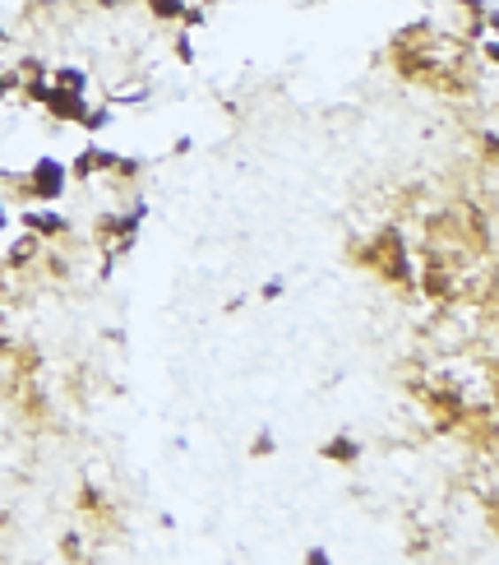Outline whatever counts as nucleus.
<instances>
[{
	"instance_id": "9d476101",
	"label": "nucleus",
	"mask_w": 499,
	"mask_h": 565,
	"mask_svg": "<svg viewBox=\"0 0 499 565\" xmlns=\"http://www.w3.org/2000/svg\"><path fill=\"white\" fill-rule=\"evenodd\" d=\"M47 93H51V79H47V74H28V79H19V97H24L28 107H42V103H47Z\"/></svg>"
},
{
	"instance_id": "4be33fe9",
	"label": "nucleus",
	"mask_w": 499,
	"mask_h": 565,
	"mask_svg": "<svg viewBox=\"0 0 499 565\" xmlns=\"http://www.w3.org/2000/svg\"><path fill=\"white\" fill-rule=\"evenodd\" d=\"M199 5H208V10H213V5H222V0H199Z\"/></svg>"
},
{
	"instance_id": "5701e85b",
	"label": "nucleus",
	"mask_w": 499,
	"mask_h": 565,
	"mask_svg": "<svg viewBox=\"0 0 499 565\" xmlns=\"http://www.w3.org/2000/svg\"><path fill=\"white\" fill-rule=\"evenodd\" d=\"M120 5H139V0H120Z\"/></svg>"
},
{
	"instance_id": "412c9836",
	"label": "nucleus",
	"mask_w": 499,
	"mask_h": 565,
	"mask_svg": "<svg viewBox=\"0 0 499 565\" xmlns=\"http://www.w3.org/2000/svg\"><path fill=\"white\" fill-rule=\"evenodd\" d=\"M5 228H10V205L0 199V236H5Z\"/></svg>"
},
{
	"instance_id": "9b49d317",
	"label": "nucleus",
	"mask_w": 499,
	"mask_h": 565,
	"mask_svg": "<svg viewBox=\"0 0 499 565\" xmlns=\"http://www.w3.org/2000/svg\"><path fill=\"white\" fill-rule=\"evenodd\" d=\"M213 19H208V5H185V14H180V24L176 28H185V33H195V28H208Z\"/></svg>"
},
{
	"instance_id": "aec40b11",
	"label": "nucleus",
	"mask_w": 499,
	"mask_h": 565,
	"mask_svg": "<svg viewBox=\"0 0 499 565\" xmlns=\"http://www.w3.org/2000/svg\"><path fill=\"white\" fill-rule=\"evenodd\" d=\"M60 552H65V556H83V547H79V533H65V542H60Z\"/></svg>"
},
{
	"instance_id": "f03ea898",
	"label": "nucleus",
	"mask_w": 499,
	"mask_h": 565,
	"mask_svg": "<svg viewBox=\"0 0 499 565\" xmlns=\"http://www.w3.org/2000/svg\"><path fill=\"white\" fill-rule=\"evenodd\" d=\"M19 228L33 232V236H42L51 246V241L70 236V218L56 213V209H47V205H28V209H19Z\"/></svg>"
},
{
	"instance_id": "423d86ee",
	"label": "nucleus",
	"mask_w": 499,
	"mask_h": 565,
	"mask_svg": "<svg viewBox=\"0 0 499 565\" xmlns=\"http://www.w3.org/2000/svg\"><path fill=\"white\" fill-rule=\"evenodd\" d=\"M111 120H116V107L107 103V97H102V107H97V103H88V112L79 116V130L88 135V139H97L102 130H111Z\"/></svg>"
},
{
	"instance_id": "7ed1b4c3",
	"label": "nucleus",
	"mask_w": 499,
	"mask_h": 565,
	"mask_svg": "<svg viewBox=\"0 0 499 565\" xmlns=\"http://www.w3.org/2000/svg\"><path fill=\"white\" fill-rule=\"evenodd\" d=\"M116 149H102V144H83L74 158H70V181H97V176H111V167H116Z\"/></svg>"
},
{
	"instance_id": "0eeeda50",
	"label": "nucleus",
	"mask_w": 499,
	"mask_h": 565,
	"mask_svg": "<svg viewBox=\"0 0 499 565\" xmlns=\"http://www.w3.org/2000/svg\"><path fill=\"white\" fill-rule=\"evenodd\" d=\"M42 251H47V241H42V236H33V232H24V236H19L14 246H10L5 265H10V269H24V265H33V259H37Z\"/></svg>"
},
{
	"instance_id": "4468645a",
	"label": "nucleus",
	"mask_w": 499,
	"mask_h": 565,
	"mask_svg": "<svg viewBox=\"0 0 499 565\" xmlns=\"http://www.w3.org/2000/svg\"><path fill=\"white\" fill-rule=\"evenodd\" d=\"M19 97V70L14 66H0V103Z\"/></svg>"
},
{
	"instance_id": "2eb2a0df",
	"label": "nucleus",
	"mask_w": 499,
	"mask_h": 565,
	"mask_svg": "<svg viewBox=\"0 0 499 565\" xmlns=\"http://www.w3.org/2000/svg\"><path fill=\"white\" fill-rule=\"evenodd\" d=\"M278 450V440H273V431H259L255 440H250V459H268Z\"/></svg>"
},
{
	"instance_id": "1a4fd4ad",
	"label": "nucleus",
	"mask_w": 499,
	"mask_h": 565,
	"mask_svg": "<svg viewBox=\"0 0 499 565\" xmlns=\"http://www.w3.org/2000/svg\"><path fill=\"white\" fill-rule=\"evenodd\" d=\"M143 10H149L157 24H180V14H185V5H190V0H139Z\"/></svg>"
},
{
	"instance_id": "20e7f679",
	"label": "nucleus",
	"mask_w": 499,
	"mask_h": 565,
	"mask_svg": "<svg viewBox=\"0 0 499 565\" xmlns=\"http://www.w3.org/2000/svg\"><path fill=\"white\" fill-rule=\"evenodd\" d=\"M88 103H93L88 93L56 89V84H51V93H47V103H42V112H47V116L56 120V126H79V116L88 112Z\"/></svg>"
},
{
	"instance_id": "a211bd4d",
	"label": "nucleus",
	"mask_w": 499,
	"mask_h": 565,
	"mask_svg": "<svg viewBox=\"0 0 499 565\" xmlns=\"http://www.w3.org/2000/svg\"><path fill=\"white\" fill-rule=\"evenodd\" d=\"M333 556H328V547H310L305 552V565H328Z\"/></svg>"
},
{
	"instance_id": "f8f14e48",
	"label": "nucleus",
	"mask_w": 499,
	"mask_h": 565,
	"mask_svg": "<svg viewBox=\"0 0 499 565\" xmlns=\"http://www.w3.org/2000/svg\"><path fill=\"white\" fill-rule=\"evenodd\" d=\"M172 51H176V60H180V66H195V37L190 33H185V28H176V43H172Z\"/></svg>"
},
{
	"instance_id": "39448f33",
	"label": "nucleus",
	"mask_w": 499,
	"mask_h": 565,
	"mask_svg": "<svg viewBox=\"0 0 499 565\" xmlns=\"http://www.w3.org/2000/svg\"><path fill=\"white\" fill-rule=\"evenodd\" d=\"M319 459H324V463H342V468H351V463H361V440L351 436V431H338V436H328L324 445H319Z\"/></svg>"
},
{
	"instance_id": "ddd939ff",
	"label": "nucleus",
	"mask_w": 499,
	"mask_h": 565,
	"mask_svg": "<svg viewBox=\"0 0 499 565\" xmlns=\"http://www.w3.org/2000/svg\"><path fill=\"white\" fill-rule=\"evenodd\" d=\"M143 167H149L143 158H125V153H120V158H116V167H111V176H116V181H134Z\"/></svg>"
},
{
	"instance_id": "6ab92c4d",
	"label": "nucleus",
	"mask_w": 499,
	"mask_h": 565,
	"mask_svg": "<svg viewBox=\"0 0 499 565\" xmlns=\"http://www.w3.org/2000/svg\"><path fill=\"white\" fill-rule=\"evenodd\" d=\"M453 5H463V10H472L476 19H481V14L490 10V0H453Z\"/></svg>"
},
{
	"instance_id": "dca6fc26",
	"label": "nucleus",
	"mask_w": 499,
	"mask_h": 565,
	"mask_svg": "<svg viewBox=\"0 0 499 565\" xmlns=\"http://www.w3.org/2000/svg\"><path fill=\"white\" fill-rule=\"evenodd\" d=\"M14 70H19V79H28V74H47L51 66H47V60H37V56H19Z\"/></svg>"
},
{
	"instance_id": "f3484780",
	"label": "nucleus",
	"mask_w": 499,
	"mask_h": 565,
	"mask_svg": "<svg viewBox=\"0 0 499 565\" xmlns=\"http://www.w3.org/2000/svg\"><path fill=\"white\" fill-rule=\"evenodd\" d=\"M282 292H287V278H282V274H273V278H268L264 288H259V297H264V301H278Z\"/></svg>"
},
{
	"instance_id": "b1692460",
	"label": "nucleus",
	"mask_w": 499,
	"mask_h": 565,
	"mask_svg": "<svg viewBox=\"0 0 499 565\" xmlns=\"http://www.w3.org/2000/svg\"><path fill=\"white\" fill-rule=\"evenodd\" d=\"M0 186H5V167H0Z\"/></svg>"
},
{
	"instance_id": "6e6552de",
	"label": "nucleus",
	"mask_w": 499,
	"mask_h": 565,
	"mask_svg": "<svg viewBox=\"0 0 499 565\" xmlns=\"http://www.w3.org/2000/svg\"><path fill=\"white\" fill-rule=\"evenodd\" d=\"M47 79H51L56 89H74V93H88V84H93L83 66H51V70H47Z\"/></svg>"
},
{
	"instance_id": "f257e3e1",
	"label": "nucleus",
	"mask_w": 499,
	"mask_h": 565,
	"mask_svg": "<svg viewBox=\"0 0 499 565\" xmlns=\"http://www.w3.org/2000/svg\"><path fill=\"white\" fill-rule=\"evenodd\" d=\"M5 181L24 186L28 199H37V205H56V199H65V190H70V167L60 163V158L42 153L28 172H5Z\"/></svg>"
}]
</instances>
